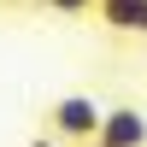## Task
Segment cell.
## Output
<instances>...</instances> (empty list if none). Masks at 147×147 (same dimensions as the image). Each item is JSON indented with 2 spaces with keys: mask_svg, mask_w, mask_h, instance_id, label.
<instances>
[{
  "mask_svg": "<svg viewBox=\"0 0 147 147\" xmlns=\"http://www.w3.org/2000/svg\"><path fill=\"white\" fill-rule=\"evenodd\" d=\"M30 147H65V141H59V136H35Z\"/></svg>",
  "mask_w": 147,
  "mask_h": 147,
  "instance_id": "5",
  "label": "cell"
},
{
  "mask_svg": "<svg viewBox=\"0 0 147 147\" xmlns=\"http://www.w3.org/2000/svg\"><path fill=\"white\" fill-rule=\"evenodd\" d=\"M47 12H59V18H88L94 12V0H41Z\"/></svg>",
  "mask_w": 147,
  "mask_h": 147,
  "instance_id": "4",
  "label": "cell"
},
{
  "mask_svg": "<svg viewBox=\"0 0 147 147\" xmlns=\"http://www.w3.org/2000/svg\"><path fill=\"white\" fill-rule=\"evenodd\" d=\"M88 147H147V112H136V106H106Z\"/></svg>",
  "mask_w": 147,
  "mask_h": 147,
  "instance_id": "2",
  "label": "cell"
},
{
  "mask_svg": "<svg viewBox=\"0 0 147 147\" xmlns=\"http://www.w3.org/2000/svg\"><path fill=\"white\" fill-rule=\"evenodd\" d=\"M94 18L112 35H147V0H94Z\"/></svg>",
  "mask_w": 147,
  "mask_h": 147,
  "instance_id": "3",
  "label": "cell"
},
{
  "mask_svg": "<svg viewBox=\"0 0 147 147\" xmlns=\"http://www.w3.org/2000/svg\"><path fill=\"white\" fill-rule=\"evenodd\" d=\"M100 112H106V106L94 100V94H59L53 112H47V124H53V136L65 147H88L94 129H100Z\"/></svg>",
  "mask_w": 147,
  "mask_h": 147,
  "instance_id": "1",
  "label": "cell"
}]
</instances>
